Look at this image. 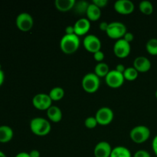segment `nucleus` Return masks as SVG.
<instances>
[{
  "mask_svg": "<svg viewBox=\"0 0 157 157\" xmlns=\"http://www.w3.org/2000/svg\"><path fill=\"white\" fill-rule=\"evenodd\" d=\"M30 130L35 135L38 136H47L52 130L50 122L43 117H35L30 121Z\"/></svg>",
  "mask_w": 157,
  "mask_h": 157,
  "instance_id": "1",
  "label": "nucleus"
},
{
  "mask_svg": "<svg viewBox=\"0 0 157 157\" xmlns=\"http://www.w3.org/2000/svg\"><path fill=\"white\" fill-rule=\"evenodd\" d=\"M80 38L75 34L64 35L60 41V48L67 55H71L78 50L80 47Z\"/></svg>",
  "mask_w": 157,
  "mask_h": 157,
  "instance_id": "2",
  "label": "nucleus"
},
{
  "mask_svg": "<svg viewBox=\"0 0 157 157\" xmlns=\"http://www.w3.org/2000/svg\"><path fill=\"white\" fill-rule=\"evenodd\" d=\"M101 85L100 78L94 73L86 74L82 78L81 86L85 92L88 94H94L97 92Z\"/></svg>",
  "mask_w": 157,
  "mask_h": 157,
  "instance_id": "3",
  "label": "nucleus"
},
{
  "mask_svg": "<svg viewBox=\"0 0 157 157\" xmlns=\"http://www.w3.org/2000/svg\"><path fill=\"white\" fill-rule=\"evenodd\" d=\"M150 136V130L144 125H139L133 127L130 132V137L136 144H141L149 140Z\"/></svg>",
  "mask_w": 157,
  "mask_h": 157,
  "instance_id": "4",
  "label": "nucleus"
},
{
  "mask_svg": "<svg viewBox=\"0 0 157 157\" xmlns=\"http://www.w3.org/2000/svg\"><path fill=\"white\" fill-rule=\"evenodd\" d=\"M127 32V27L124 23L120 22V21H113V22L109 23L108 29L106 33L110 38L117 41L124 38V35Z\"/></svg>",
  "mask_w": 157,
  "mask_h": 157,
  "instance_id": "5",
  "label": "nucleus"
},
{
  "mask_svg": "<svg viewBox=\"0 0 157 157\" xmlns=\"http://www.w3.org/2000/svg\"><path fill=\"white\" fill-rule=\"evenodd\" d=\"M15 24L17 28L21 32H29L33 27V18L28 12H21L17 16Z\"/></svg>",
  "mask_w": 157,
  "mask_h": 157,
  "instance_id": "6",
  "label": "nucleus"
},
{
  "mask_svg": "<svg viewBox=\"0 0 157 157\" xmlns=\"http://www.w3.org/2000/svg\"><path fill=\"white\" fill-rule=\"evenodd\" d=\"M124 81L125 79L124 75L117 71L115 69L110 71V72L105 77V82L107 85L113 89L121 87L124 84Z\"/></svg>",
  "mask_w": 157,
  "mask_h": 157,
  "instance_id": "7",
  "label": "nucleus"
},
{
  "mask_svg": "<svg viewBox=\"0 0 157 157\" xmlns=\"http://www.w3.org/2000/svg\"><path fill=\"white\" fill-rule=\"evenodd\" d=\"M113 116L114 114L111 109L107 107H104L97 111L94 117L99 125L107 126L111 124L113 120Z\"/></svg>",
  "mask_w": 157,
  "mask_h": 157,
  "instance_id": "8",
  "label": "nucleus"
},
{
  "mask_svg": "<svg viewBox=\"0 0 157 157\" xmlns=\"http://www.w3.org/2000/svg\"><path fill=\"white\" fill-rule=\"evenodd\" d=\"M52 100L48 94L44 93H40L35 95L32 98V104L36 109L40 110H47L52 107Z\"/></svg>",
  "mask_w": 157,
  "mask_h": 157,
  "instance_id": "9",
  "label": "nucleus"
},
{
  "mask_svg": "<svg viewBox=\"0 0 157 157\" xmlns=\"http://www.w3.org/2000/svg\"><path fill=\"white\" fill-rule=\"evenodd\" d=\"M113 53L117 58H125L129 56L131 52L130 43L126 41L124 38L117 40L113 45Z\"/></svg>",
  "mask_w": 157,
  "mask_h": 157,
  "instance_id": "10",
  "label": "nucleus"
},
{
  "mask_svg": "<svg viewBox=\"0 0 157 157\" xmlns=\"http://www.w3.org/2000/svg\"><path fill=\"white\" fill-rule=\"evenodd\" d=\"M84 47L87 52L90 53H96L97 52L101 51V41L98 36L94 35H86L83 41Z\"/></svg>",
  "mask_w": 157,
  "mask_h": 157,
  "instance_id": "11",
  "label": "nucleus"
},
{
  "mask_svg": "<svg viewBox=\"0 0 157 157\" xmlns=\"http://www.w3.org/2000/svg\"><path fill=\"white\" fill-rule=\"evenodd\" d=\"M115 11L121 15H130L134 11L135 6L130 0H117L113 6Z\"/></svg>",
  "mask_w": 157,
  "mask_h": 157,
  "instance_id": "12",
  "label": "nucleus"
},
{
  "mask_svg": "<svg viewBox=\"0 0 157 157\" xmlns=\"http://www.w3.org/2000/svg\"><path fill=\"white\" fill-rule=\"evenodd\" d=\"M112 147L107 141H101L94 147V154L95 157H110L112 152Z\"/></svg>",
  "mask_w": 157,
  "mask_h": 157,
  "instance_id": "13",
  "label": "nucleus"
},
{
  "mask_svg": "<svg viewBox=\"0 0 157 157\" xmlns=\"http://www.w3.org/2000/svg\"><path fill=\"white\" fill-rule=\"evenodd\" d=\"M151 62L147 57L139 56L135 58L133 61V67L140 73H145L149 71L151 68Z\"/></svg>",
  "mask_w": 157,
  "mask_h": 157,
  "instance_id": "14",
  "label": "nucleus"
},
{
  "mask_svg": "<svg viewBox=\"0 0 157 157\" xmlns=\"http://www.w3.org/2000/svg\"><path fill=\"white\" fill-rule=\"evenodd\" d=\"M75 35L79 36L86 35L90 29V21L87 18H80L74 25Z\"/></svg>",
  "mask_w": 157,
  "mask_h": 157,
  "instance_id": "15",
  "label": "nucleus"
},
{
  "mask_svg": "<svg viewBox=\"0 0 157 157\" xmlns=\"http://www.w3.org/2000/svg\"><path fill=\"white\" fill-rule=\"evenodd\" d=\"M49 121L53 123H58L62 119V111L57 106H52L46 110Z\"/></svg>",
  "mask_w": 157,
  "mask_h": 157,
  "instance_id": "16",
  "label": "nucleus"
},
{
  "mask_svg": "<svg viewBox=\"0 0 157 157\" xmlns=\"http://www.w3.org/2000/svg\"><path fill=\"white\" fill-rule=\"evenodd\" d=\"M87 18L90 21H96L100 19L101 16V10L100 8L93 3H90L86 13Z\"/></svg>",
  "mask_w": 157,
  "mask_h": 157,
  "instance_id": "17",
  "label": "nucleus"
},
{
  "mask_svg": "<svg viewBox=\"0 0 157 157\" xmlns=\"http://www.w3.org/2000/svg\"><path fill=\"white\" fill-rule=\"evenodd\" d=\"M14 136L13 130L6 125L0 126V143L6 144L12 140Z\"/></svg>",
  "mask_w": 157,
  "mask_h": 157,
  "instance_id": "18",
  "label": "nucleus"
},
{
  "mask_svg": "<svg viewBox=\"0 0 157 157\" xmlns=\"http://www.w3.org/2000/svg\"><path fill=\"white\" fill-rule=\"evenodd\" d=\"M75 3V0H55V6L58 11L65 12L74 9Z\"/></svg>",
  "mask_w": 157,
  "mask_h": 157,
  "instance_id": "19",
  "label": "nucleus"
},
{
  "mask_svg": "<svg viewBox=\"0 0 157 157\" xmlns=\"http://www.w3.org/2000/svg\"><path fill=\"white\" fill-rule=\"evenodd\" d=\"M110 157H132V155L127 147L118 146L112 150Z\"/></svg>",
  "mask_w": 157,
  "mask_h": 157,
  "instance_id": "20",
  "label": "nucleus"
},
{
  "mask_svg": "<svg viewBox=\"0 0 157 157\" xmlns=\"http://www.w3.org/2000/svg\"><path fill=\"white\" fill-rule=\"evenodd\" d=\"M109 72H110V68L107 64L104 62H100L95 66L94 73L98 75L99 78H105Z\"/></svg>",
  "mask_w": 157,
  "mask_h": 157,
  "instance_id": "21",
  "label": "nucleus"
},
{
  "mask_svg": "<svg viewBox=\"0 0 157 157\" xmlns=\"http://www.w3.org/2000/svg\"><path fill=\"white\" fill-rule=\"evenodd\" d=\"M48 95L52 101H59L64 98V90L61 87H55L50 90Z\"/></svg>",
  "mask_w": 157,
  "mask_h": 157,
  "instance_id": "22",
  "label": "nucleus"
},
{
  "mask_svg": "<svg viewBox=\"0 0 157 157\" xmlns=\"http://www.w3.org/2000/svg\"><path fill=\"white\" fill-rule=\"evenodd\" d=\"M89 5H90V3H88L86 1H83V0L82 1L76 2L75 7H74L75 12H76L78 15H86Z\"/></svg>",
  "mask_w": 157,
  "mask_h": 157,
  "instance_id": "23",
  "label": "nucleus"
},
{
  "mask_svg": "<svg viewBox=\"0 0 157 157\" xmlns=\"http://www.w3.org/2000/svg\"><path fill=\"white\" fill-rule=\"evenodd\" d=\"M139 9L143 14L147 15H151L153 12V6L151 2L144 0L139 4Z\"/></svg>",
  "mask_w": 157,
  "mask_h": 157,
  "instance_id": "24",
  "label": "nucleus"
},
{
  "mask_svg": "<svg viewBox=\"0 0 157 157\" xmlns=\"http://www.w3.org/2000/svg\"><path fill=\"white\" fill-rule=\"evenodd\" d=\"M139 72L133 67H126L125 71L124 72V79L129 81H133L138 78Z\"/></svg>",
  "mask_w": 157,
  "mask_h": 157,
  "instance_id": "25",
  "label": "nucleus"
},
{
  "mask_svg": "<svg viewBox=\"0 0 157 157\" xmlns=\"http://www.w3.org/2000/svg\"><path fill=\"white\" fill-rule=\"evenodd\" d=\"M146 50L150 55H157V38H151L146 44Z\"/></svg>",
  "mask_w": 157,
  "mask_h": 157,
  "instance_id": "26",
  "label": "nucleus"
},
{
  "mask_svg": "<svg viewBox=\"0 0 157 157\" xmlns=\"http://www.w3.org/2000/svg\"><path fill=\"white\" fill-rule=\"evenodd\" d=\"M98 121H97L95 117H88L86 118L84 121V125L88 129H94L98 125Z\"/></svg>",
  "mask_w": 157,
  "mask_h": 157,
  "instance_id": "27",
  "label": "nucleus"
},
{
  "mask_svg": "<svg viewBox=\"0 0 157 157\" xmlns=\"http://www.w3.org/2000/svg\"><path fill=\"white\" fill-rule=\"evenodd\" d=\"M94 58L96 61H98V63L103 62L104 59V54L102 51H99V52H97L96 53L94 54Z\"/></svg>",
  "mask_w": 157,
  "mask_h": 157,
  "instance_id": "28",
  "label": "nucleus"
},
{
  "mask_svg": "<svg viewBox=\"0 0 157 157\" xmlns=\"http://www.w3.org/2000/svg\"><path fill=\"white\" fill-rule=\"evenodd\" d=\"M92 3L101 9L102 8H104L107 6V5L108 4V1L107 0H93Z\"/></svg>",
  "mask_w": 157,
  "mask_h": 157,
  "instance_id": "29",
  "label": "nucleus"
},
{
  "mask_svg": "<svg viewBox=\"0 0 157 157\" xmlns=\"http://www.w3.org/2000/svg\"><path fill=\"white\" fill-rule=\"evenodd\" d=\"M133 157H151V155L150 154L149 152L146 151V150H140L134 153Z\"/></svg>",
  "mask_w": 157,
  "mask_h": 157,
  "instance_id": "30",
  "label": "nucleus"
},
{
  "mask_svg": "<svg viewBox=\"0 0 157 157\" xmlns=\"http://www.w3.org/2000/svg\"><path fill=\"white\" fill-rule=\"evenodd\" d=\"M124 38L126 41H127V42L130 44V42H132V41H133V39H134V35H133V34L131 33V32H127V33L124 35V38Z\"/></svg>",
  "mask_w": 157,
  "mask_h": 157,
  "instance_id": "31",
  "label": "nucleus"
},
{
  "mask_svg": "<svg viewBox=\"0 0 157 157\" xmlns=\"http://www.w3.org/2000/svg\"><path fill=\"white\" fill-rule=\"evenodd\" d=\"M75 33V28L74 25H68L65 29V35H74Z\"/></svg>",
  "mask_w": 157,
  "mask_h": 157,
  "instance_id": "32",
  "label": "nucleus"
},
{
  "mask_svg": "<svg viewBox=\"0 0 157 157\" xmlns=\"http://www.w3.org/2000/svg\"><path fill=\"white\" fill-rule=\"evenodd\" d=\"M108 25H109V23H107V21H102V22L99 25V29H101L102 32H107V29H108Z\"/></svg>",
  "mask_w": 157,
  "mask_h": 157,
  "instance_id": "33",
  "label": "nucleus"
},
{
  "mask_svg": "<svg viewBox=\"0 0 157 157\" xmlns=\"http://www.w3.org/2000/svg\"><path fill=\"white\" fill-rule=\"evenodd\" d=\"M152 147H153V150L155 155L157 156V135L153 138V142H152Z\"/></svg>",
  "mask_w": 157,
  "mask_h": 157,
  "instance_id": "34",
  "label": "nucleus"
},
{
  "mask_svg": "<svg viewBox=\"0 0 157 157\" xmlns=\"http://www.w3.org/2000/svg\"><path fill=\"white\" fill-rule=\"evenodd\" d=\"M115 70H116L117 71L120 72V73H121V74H123V75H124V72L125 71L126 67H124V64H117V65L116 66V68H115Z\"/></svg>",
  "mask_w": 157,
  "mask_h": 157,
  "instance_id": "35",
  "label": "nucleus"
},
{
  "mask_svg": "<svg viewBox=\"0 0 157 157\" xmlns=\"http://www.w3.org/2000/svg\"><path fill=\"white\" fill-rule=\"evenodd\" d=\"M29 153V156L30 157H40L41 154H40V152L37 150H33L30 152Z\"/></svg>",
  "mask_w": 157,
  "mask_h": 157,
  "instance_id": "36",
  "label": "nucleus"
},
{
  "mask_svg": "<svg viewBox=\"0 0 157 157\" xmlns=\"http://www.w3.org/2000/svg\"><path fill=\"white\" fill-rule=\"evenodd\" d=\"M4 80H5V75L3 71L2 70L1 68V65H0V87L2 85V84L4 83Z\"/></svg>",
  "mask_w": 157,
  "mask_h": 157,
  "instance_id": "37",
  "label": "nucleus"
},
{
  "mask_svg": "<svg viewBox=\"0 0 157 157\" xmlns=\"http://www.w3.org/2000/svg\"><path fill=\"white\" fill-rule=\"evenodd\" d=\"M15 157H30L29 153H26V152H21V153H18Z\"/></svg>",
  "mask_w": 157,
  "mask_h": 157,
  "instance_id": "38",
  "label": "nucleus"
},
{
  "mask_svg": "<svg viewBox=\"0 0 157 157\" xmlns=\"http://www.w3.org/2000/svg\"><path fill=\"white\" fill-rule=\"evenodd\" d=\"M0 157H7V156H6V155L2 151H1V150H0Z\"/></svg>",
  "mask_w": 157,
  "mask_h": 157,
  "instance_id": "39",
  "label": "nucleus"
},
{
  "mask_svg": "<svg viewBox=\"0 0 157 157\" xmlns=\"http://www.w3.org/2000/svg\"><path fill=\"white\" fill-rule=\"evenodd\" d=\"M155 95H156V99H157V90H156V94H155Z\"/></svg>",
  "mask_w": 157,
  "mask_h": 157,
  "instance_id": "40",
  "label": "nucleus"
}]
</instances>
